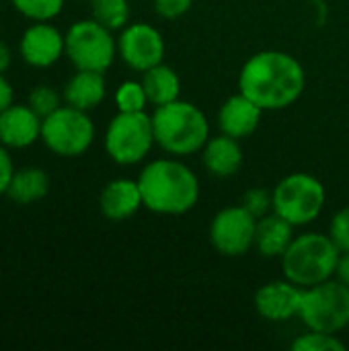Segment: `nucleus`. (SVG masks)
I'll use <instances>...</instances> for the list:
<instances>
[{"mask_svg": "<svg viewBox=\"0 0 349 351\" xmlns=\"http://www.w3.org/2000/svg\"><path fill=\"white\" fill-rule=\"evenodd\" d=\"M16 12L31 21H53L62 10L66 0H10Z\"/></svg>", "mask_w": 349, "mask_h": 351, "instance_id": "25", "label": "nucleus"}, {"mask_svg": "<svg viewBox=\"0 0 349 351\" xmlns=\"http://www.w3.org/2000/svg\"><path fill=\"white\" fill-rule=\"evenodd\" d=\"M49 175L35 165L14 169L10 185L6 189V197L16 206H31L43 199L49 193Z\"/></svg>", "mask_w": 349, "mask_h": 351, "instance_id": "20", "label": "nucleus"}, {"mask_svg": "<svg viewBox=\"0 0 349 351\" xmlns=\"http://www.w3.org/2000/svg\"><path fill=\"white\" fill-rule=\"evenodd\" d=\"M144 208L142 191L138 179H113L109 181L99 195V210L111 222H123L136 216Z\"/></svg>", "mask_w": 349, "mask_h": 351, "instance_id": "16", "label": "nucleus"}, {"mask_svg": "<svg viewBox=\"0 0 349 351\" xmlns=\"http://www.w3.org/2000/svg\"><path fill=\"white\" fill-rule=\"evenodd\" d=\"M346 343L337 337V333L313 331L309 329L304 335L292 341L294 351H346Z\"/></svg>", "mask_w": 349, "mask_h": 351, "instance_id": "24", "label": "nucleus"}, {"mask_svg": "<svg viewBox=\"0 0 349 351\" xmlns=\"http://www.w3.org/2000/svg\"><path fill=\"white\" fill-rule=\"evenodd\" d=\"M263 117V109L251 101L241 90L228 97L218 109V128L222 134L232 136L237 140L249 138L257 132Z\"/></svg>", "mask_w": 349, "mask_h": 351, "instance_id": "15", "label": "nucleus"}, {"mask_svg": "<svg viewBox=\"0 0 349 351\" xmlns=\"http://www.w3.org/2000/svg\"><path fill=\"white\" fill-rule=\"evenodd\" d=\"M154 142L171 156L183 158L202 152L210 138V121L206 113L183 99L154 107L152 111Z\"/></svg>", "mask_w": 349, "mask_h": 351, "instance_id": "3", "label": "nucleus"}, {"mask_svg": "<svg viewBox=\"0 0 349 351\" xmlns=\"http://www.w3.org/2000/svg\"><path fill=\"white\" fill-rule=\"evenodd\" d=\"M66 58L76 70L105 74L117 58V39L93 16L80 19L66 31Z\"/></svg>", "mask_w": 349, "mask_h": 351, "instance_id": "5", "label": "nucleus"}, {"mask_svg": "<svg viewBox=\"0 0 349 351\" xmlns=\"http://www.w3.org/2000/svg\"><path fill=\"white\" fill-rule=\"evenodd\" d=\"M144 208L160 216H183L200 202V179L177 156L150 160L138 175Z\"/></svg>", "mask_w": 349, "mask_h": 351, "instance_id": "2", "label": "nucleus"}, {"mask_svg": "<svg viewBox=\"0 0 349 351\" xmlns=\"http://www.w3.org/2000/svg\"><path fill=\"white\" fill-rule=\"evenodd\" d=\"M12 173H14V162H12L10 150L4 144H0V195H6Z\"/></svg>", "mask_w": 349, "mask_h": 351, "instance_id": "30", "label": "nucleus"}, {"mask_svg": "<svg viewBox=\"0 0 349 351\" xmlns=\"http://www.w3.org/2000/svg\"><path fill=\"white\" fill-rule=\"evenodd\" d=\"M43 119L27 105L12 103L0 113V144L8 150H23L41 140Z\"/></svg>", "mask_w": 349, "mask_h": 351, "instance_id": "14", "label": "nucleus"}, {"mask_svg": "<svg viewBox=\"0 0 349 351\" xmlns=\"http://www.w3.org/2000/svg\"><path fill=\"white\" fill-rule=\"evenodd\" d=\"M341 251L329 234L304 232L294 237L282 259L284 278L300 288H311L335 276Z\"/></svg>", "mask_w": 349, "mask_h": 351, "instance_id": "4", "label": "nucleus"}, {"mask_svg": "<svg viewBox=\"0 0 349 351\" xmlns=\"http://www.w3.org/2000/svg\"><path fill=\"white\" fill-rule=\"evenodd\" d=\"M257 218L243 206H228L216 212L210 222V243L222 257H243L255 245Z\"/></svg>", "mask_w": 349, "mask_h": 351, "instance_id": "10", "label": "nucleus"}, {"mask_svg": "<svg viewBox=\"0 0 349 351\" xmlns=\"http://www.w3.org/2000/svg\"><path fill=\"white\" fill-rule=\"evenodd\" d=\"M306 86L302 64L288 51L263 49L253 53L239 72V90L263 111H280L294 105Z\"/></svg>", "mask_w": 349, "mask_h": 351, "instance_id": "1", "label": "nucleus"}, {"mask_svg": "<svg viewBox=\"0 0 349 351\" xmlns=\"http://www.w3.org/2000/svg\"><path fill=\"white\" fill-rule=\"evenodd\" d=\"M274 212L292 226H306L315 222L327 202L325 185L309 173L286 175L272 191Z\"/></svg>", "mask_w": 349, "mask_h": 351, "instance_id": "7", "label": "nucleus"}, {"mask_svg": "<svg viewBox=\"0 0 349 351\" xmlns=\"http://www.w3.org/2000/svg\"><path fill=\"white\" fill-rule=\"evenodd\" d=\"M43 146L62 158L82 156L95 142V123L88 111L62 105L41 123Z\"/></svg>", "mask_w": 349, "mask_h": 351, "instance_id": "8", "label": "nucleus"}, {"mask_svg": "<svg viewBox=\"0 0 349 351\" xmlns=\"http://www.w3.org/2000/svg\"><path fill=\"white\" fill-rule=\"evenodd\" d=\"M331 241L335 243V247L341 253H349V206L341 208L329 224V232Z\"/></svg>", "mask_w": 349, "mask_h": 351, "instance_id": "28", "label": "nucleus"}, {"mask_svg": "<svg viewBox=\"0 0 349 351\" xmlns=\"http://www.w3.org/2000/svg\"><path fill=\"white\" fill-rule=\"evenodd\" d=\"M298 319L313 331H344L349 327V288L335 278L304 288Z\"/></svg>", "mask_w": 349, "mask_h": 351, "instance_id": "9", "label": "nucleus"}, {"mask_svg": "<svg viewBox=\"0 0 349 351\" xmlns=\"http://www.w3.org/2000/svg\"><path fill=\"white\" fill-rule=\"evenodd\" d=\"M19 56L33 68H51L66 56V33L49 21H33L19 39Z\"/></svg>", "mask_w": 349, "mask_h": 351, "instance_id": "12", "label": "nucleus"}, {"mask_svg": "<svg viewBox=\"0 0 349 351\" xmlns=\"http://www.w3.org/2000/svg\"><path fill=\"white\" fill-rule=\"evenodd\" d=\"M165 51V37L150 23H130L117 37V56L136 72H146L163 64Z\"/></svg>", "mask_w": 349, "mask_h": 351, "instance_id": "11", "label": "nucleus"}, {"mask_svg": "<svg viewBox=\"0 0 349 351\" xmlns=\"http://www.w3.org/2000/svg\"><path fill=\"white\" fill-rule=\"evenodd\" d=\"M294 228L288 220L278 216L276 212H269L261 218H257V228H255V245L257 253L267 259L282 257L290 243L294 241Z\"/></svg>", "mask_w": 349, "mask_h": 351, "instance_id": "19", "label": "nucleus"}, {"mask_svg": "<svg viewBox=\"0 0 349 351\" xmlns=\"http://www.w3.org/2000/svg\"><path fill=\"white\" fill-rule=\"evenodd\" d=\"M105 152L107 156L121 167H132L142 162L154 142V130H152V117L146 111L138 113H125L117 111V115L109 121L105 130Z\"/></svg>", "mask_w": 349, "mask_h": 351, "instance_id": "6", "label": "nucleus"}, {"mask_svg": "<svg viewBox=\"0 0 349 351\" xmlns=\"http://www.w3.org/2000/svg\"><path fill=\"white\" fill-rule=\"evenodd\" d=\"M142 84L152 107H160L181 99V78L175 68L167 64H158L146 72H142Z\"/></svg>", "mask_w": 349, "mask_h": 351, "instance_id": "21", "label": "nucleus"}, {"mask_svg": "<svg viewBox=\"0 0 349 351\" xmlns=\"http://www.w3.org/2000/svg\"><path fill=\"white\" fill-rule=\"evenodd\" d=\"M62 101H64V97L53 86H49V84H37V86H33V90L27 97V105L41 119L47 117L49 113H53L58 107H62Z\"/></svg>", "mask_w": 349, "mask_h": 351, "instance_id": "26", "label": "nucleus"}, {"mask_svg": "<svg viewBox=\"0 0 349 351\" xmlns=\"http://www.w3.org/2000/svg\"><path fill=\"white\" fill-rule=\"evenodd\" d=\"M243 160L245 154L241 148V140L226 136L222 132L218 136H210L202 148L204 169L218 179H228L237 175L243 167Z\"/></svg>", "mask_w": 349, "mask_h": 351, "instance_id": "17", "label": "nucleus"}, {"mask_svg": "<svg viewBox=\"0 0 349 351\" xmlns=\"http://www.w3.org/2000/svg\"><path fill=\"white\" fill-rule=\"evenodd\" d=\"M0 37H2V23H0Z\"/></svg>", "mask_w": 349, "mask_h": 351, "instance_id": "34", "label": "nucleus"}, {"mask_svg": "<svg viewBox=\"0 0 349 351\" xmlns=\"http://www.w3.org/2000/svg\"><path fill=\"white\" fill-rule=\"evenodd\" d=\"M91 14L103 27L121 31L125 25H130V0H91Z\"/></svg>", "mask_w": 349, "mask_h": 351, "instance_id": "22", "label": "nucleus"}, {"mask_svg": "<svg viewBox=\"0 0 349 351\" xmlns=\"http://www.w3.org/2000/svg\"><path fill=\"white\" fill-rule=\"evenodd\" d=\"M64 103L82 111L97 109L107 97V82L103 72L93 70H76L62 90Z\"/></svg>", "mask_w": 349, "mask_h": 351, "instance_id": "18", "label": "nucleus"}, {"mask_svg": "<svg viewBox=\"0 0 349 351\" xmlns=\"http://www.w3.org/2000/svg\"><path fill=\"white\" fill-rule=\"evenodd\" d=\"M10 64H12V53L8 49V45L0 39V72L4 74L10 68Z\"/></svg>", "mask_w": 349, "mask_h": 351, "instance_id": "33", "label": "nucleus"}, {"mask_svg": "<svg viewBox=\"0 0 349 351\" xmlns=\"http://www.w3.org/2000/svg\"><path fill=\"white\" fill-rule=\"evenodd\" d=\"M241 206L247 208L255 218H261V216L274 212V195H272V191H265L263 187H253V189L245 191Z\"/></svg>", "mask_w": 349, "mask_h": 351, "instance_id": "27", "label": "nucleus"}, {"mask_svg": "<svg viewBox=\"0 0 349 351\" xmlns=\"http://www.w3.org/2000/svg\"><path fill=\"white\" fill-rule=\"evenodd\" d=\"M146 105H150V103H148L142 80H125L117 86V90H115L117 111L138 113V111H146Z\"/></svg>", "mask_w": 349, "mask_h": 351, "instance_id": "23", "label": "nucleus"}, {"mask_svg": "<svg viewBox=\"0 0 349 351\" xmlns=\"http://www.w3.org/2000/svg\"><path fill=\"white\" fill-rule=\"evenodd\" d=\"M14 103V88L10 84V80L0 72V113Z\"/></svg>", "mask_w": 349, "mask_h": 351, "instance_id": "31", "label": "nucleus"}, {"mask_svg": "<svg viewBox=\"0 0 349 351\" xmlns=\"http://www.w3.org/2000/svg\"><path fill=\"white\" fill-rule=\"evenodd\" d=\"M152 4H154V10L158 16L173 21V19L187 14L193 0H152Z\"/></svg>", "mask_w": 349, "mask_h": 351, "instance_id": "29", "label": "nucleus"}, {"mask_svg": "<svg viewBox=\"0 0 349 351\" xmlns=\"http://www.w3.org/2000/svg\"><path fill=\"white\" fill-rule=\"evenodd\" d=\"M335 280H339L341 284H346L349 288V253H341L337 267H335Z\"/></svg>", "mask_w": 349, "mask_h": 351, "instance_id": "32", "label": "nucleus"}, {"mask_svg": "<svg viewBox=\"0 0 349 351\" xmlns=\"http://www.w3.org/2000/svg\"><path fill=\"white\" fill-rule=\"evenodd\" d=\"M302 290L288 278L263 284L255 292V311L269 323H286L298 317Z\"/></svg>", "mask_w": 349, "mask_h": 351, "instance_id": "13", "label": "nucleus"}]
</instances>
